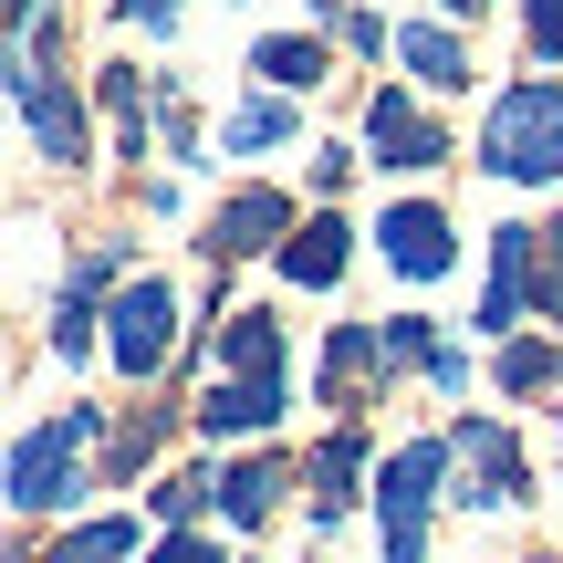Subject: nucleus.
Segmentation results:
<instances>
[{
  "label": "nucleus",
  "mask_w": 563,
  "mask_h": 563,
  "mask_svg": "<svg viewBox=\"0 0 563 563\" xmlns=\"http://www.w3.org/2000/svg\"><path fill=\"white\" fill-rule=\"evenodd\" d=\"M272 418H282V376H209V397H199L209 439H262Z\"/></svg>",
  "instance_id": "9d476101"
},
{
  "label": "nucleus",
  "mask_w": 563,
  "mask_h": 563,
  "mask_svg": "<svg viewBox=\"0 0 563 563\" xmlns=\"http://www.w3.org/2000/svg\"><path fill=\"white\" fill-rule=\"evenodd\" d=\"M439 11H449V21H481V0H439Z\"/></svg>",
  "instance_id": "cd10ccee"
},
{
  "label": "nucleus",
  "mask_w": 563,
  "mask_h": 563,
  "mask_svg": "<svg viewBox=\"0 0 563 563\" xmlns=\"http://www.w3.org/2000/svg\"><path fill=\"white\" fill-rule=\"evenodd\" d=\"M334 32H344V42H355V53H386V42H397V32H386V21H365V11H344V21H334Z\"/></svg>",
  "instance_id": "bb28decb"
},
{
  "label": "nucleus",
  "mask_w": 563,
  "mask_h": 563,
  "mask_svg": "<svg viewBox=\"0 0 563 563\" xmlns=\"http://www.w3.org/2000/svg\"><path fill=\"white\" fill-rule=\"evenodd\" d=\"M104 104H115L125 146H136V157H146V84H136V63H104Z\"/></svg>",
  "instance_id": "412c9836"
},
{
  "label": "nucleus",
  "mask_w": 563,
  "mask_h": 563,
  "mask_svg": "<svg viewBox=\"0 0 563 563\" xmlns=\"http://www.w3.org/2000/svg\"><path fill=\"white\" fill-rule=\"evenodd\" d=\"M251 74H262V84H282V95H313V84H323V42H292V32H272L262 53H251Z\"/></svg>",
  "instance_id": "dca6fc26"
},
{
  "label": "nucleus",
  "mask_w": 563,
  "mask_h": 563,
  "mask_svg": "<svg viewBox=\"0 0 563 563\" xmlns=\"http://www.w3.org/2000/svg\"><path fill=\"white\" fill-rule=\"evenodd\" d=\"M220 365L230 376H282V323L272 313H230L220 323Z\"/></svg>",
  "instance_id": "2eb2a0df"
},
{
  "label": "nucleus",
  "mask_w": 563,
  "mask_h": 563,
  "mask_svg": "<svg viewBox=\"0 0 563 563\" xmlns=\"http://www.w3.org/2000/svg\"><path fill=\"white\" fill-rule=\"evenodd\" d=\"M397 53H407V74H418V84H439V95H460V84H470V42L449 32V21H407V32H397Z\"/></svg>",
  "instance_id": "ddd939ff"
},
{
  "label": "nucleus",
  "mask_w": 563,
  "mask_h": 563,
  "mask_svg": "<svg viewBox=\"0 0 563 563\" xmlns=\"http://www.w3.org/2000/svg\"><path fill=\"white\" fill-rule=\"evenodd\" d=\"M11 95H21V115H32V146H42V157H53V167H84V104L53 84V63H21Z\"/></svg>",
  "instance_id": "39448f33"
},
{
  "label": "nucleus",
  "mask_w": 563,
  "mask_h": 563,
  "mask_svg": "<svg viewBox=\"0 0 563 563\" xmlns=\"http://www.w3.org/2000/svg\"><path fill=\"white\" fill-rule=\"evenodd\" d=\"M167 344H178V292H167L157 272H136L115 302H104V355H115L125 376H157Z\"/></svg>",
  "instance_id": "20e7f679"
},
{
  "label": "nucleus",
  "mask_w": 563,
  "mask_h": 563,
  "mask_svg": "<svg viewBox=\"0 0 563 563\" xmlns=\"http://www.w3.org/2000/svg\"><path fill=\"white\" fill-rule=\"evenodd\" d=\"M386 334V365H439V334H428V313H397V323H376Z\"/></svg>",
  "instance_id": "4be33fe9"
},
{
  "label": "nucleus",
  "mask_w": 563,
  "mask_h": 563,
  "mask_svg": "<svg viewBox=\"0 0 563 563\" xmlns=\"http://www.w3.org/2000/svg\"><path fill=\"white\" fill-rule=\"evenodd\" d=\"M376 251H386L407 282H439L449 262H460V241H449V209H428V199L386 209V220H376Z\"/></svg>",
  "instance_id": "423d86ee"
},
{
  "label": "nucleus",
  "mask_w": 563,
  "mask_h": 563,
  "mask_svg": "<svg viewBox=\"0 0 563 563\" xmlns=\"http://www.w3.org/2000/svg\"><path fill=\"white\" fill-rule=\"evenodd\" d=\"M543 241H553V262H543V272H563V220H553V230H543Z\"/></svg>",
  "instance_id": "c85d7f7f"
},
{
  "label": "nucleus",
  "mask_w": 563,
  "mask_h": 563,
  "mask_svg": "<svg viewBox=\"0 0 563 563\" xmlns=\"http://www.w3.org/2000/svg\"><path fill=\"white\" fill-rule=\"evenodd\" d=\"M282 230H292V199H282V188H241V199L209 220V262H241V251L282 241Z\"/></svg>",
  "instance_id": "9b49d317"
},
{
  "label": "nucleus",
  "mask_w": 563,
  "mask_h": 563,
  "mask_svg": "<svg viewBox=\"0 0 563 563\" xmlns=\"http://www.w3.org/2000/svg\"><path fill=\"white\" fill-rule=\"evenodd\" d=\"M532 241L543 230H490V292H481V334H511L522 323V302H532Z\"/></svg>",
  "instance_id": "1a4fd4ad"
},
{
  "label": "nucleus",
  "mask_w": 563,
  "mask_h": 563,
  "mask_svg": "<svg viewBox=\"0 0 563 563\" xmlns=\"http://www.w3.org/2000/svg\"><path fill=\"white\" fill-rule=\"evenodd\" d=\"M115 553H136V522L125 511H104V522H84V532H63L42 563H115Z\"/></svg>",
  "instance_id": "6ab92c4d"
},
{
  "label": "nucleus",
  "mask_w": 563,
  "mask_h": 563,
  "mask_svg": "<svg viewBox=\"0 0 563 563\" xmlns=\"http://www.w3.org/2000/svg\"><path fill=\"white\" fill-rule=\"evenodd\" d=\"M365 146H376L386 167H439V157H449L439 115H428V104H407V95H376V104H365Z\"/></svg>",
  "instance_id": "0eeeda50"
},
{
  "label": "nucleus",
  "mask_w": 563,
  "mask_h": 563,
  "mask_svg": "<svg viewBox=\"0 0 563 563\" xmlns=\"http://www.w3.org/2000/svg\"><path fill=\"white\" fill-rule=\"evenodd\" d=\"M365 365H386V334H376V323H344V334L323 344V397H355Z\"/></svg>",
  "instance_id": "a211bd4d"
},
{
  "label": "nucleus",
  "mask_w": 563,
  "mask_h": 563,
  "mask_svg": "<svg viewBox=\"0 0 563 563\" xmlns=\"http://www.w3.org/2000/svg\"><path fill=\"white\" fill-rule=\"evenodd\" d=\"M481 167H490V178H511V188H553V178H563V84H553V74L511 84V95L490 104Z\"/></svg>",
  "instance_id": "f257e3e1"
},
{
  "label": "nucleus",
  "mask_w": 563,
  "mask_h": 563,
  "mask_svg": "<svg viewBox=\"0 0 563 563\" xmlns=\"http://www.w3.org/2000/svg\"><path fill=\"white\" fill-rule=\"evenodd\" d=\"M449 460H460V439H418L386 460L376 481V511H386V563H428V501H439Z\"/></svg>",
  "instance_id": "f03ea898"
},
{
  "label": "nucleus",
  "mask_w": 563,
  "mask_h": 563,
  "mask_svg": "<svg viewBox=\"0 0 563 563\" xmlns=\"http://www.w3.org/2000/svg\"><path fill=\"white\" fill-rule=\"evenodd\" d=\"M522 32H532V53H553V63H563V0H532Z\"/></svg>",
  "instance_id": "393cba45"
},
{
  "label": "nucleus",
  "mask_w": 563,
  "mask_h": 563,
  "mask_svg": "<svg viewBox=\"0 0 563 563\" xmlns=\"http://www.w3.org/2000/svg\"><path fill=\"white\" fill-rule=\"evenodd\" d=\"M157 563H220V543H209V532H167Z\"/></svg>",
  "instance_id": "a878e982"
},
{
  "label": "nucleus",
  "mask_w": 563,
  "mask_h": 563,
  "mask_svg": "<svg viewBox=\"0 0 563 563\" xmlns=\"http://www.w3.org/2000/svg\"><path fill=\"white\" fill-rule=\"evenodd\" d=\"M95 428H104L95 407H63L53 428H32V439L11 449V511H63V501H74V490H84L74 481V449L95 439Z\"/></svg>",
  "instance_id": "7ed1b4c3"
},
{
  "label": "nucleus",
  "mask_w": 563,
  "mask_h": 563,
  "mask_svg": "<svg viewBox=\"0 0 563 563\" xmlns=\"http://www.w3.org/2000/svg\"><path fill=\"white\" fill-rule=\"evenodd\" d=\"M355 470H365V428L344 418L334 439L313 449V511H323V522H344V511H355Z\"/></svg>",
  "instance_id": "4468645a"
},
{
  "label": "nucleus",
  "mask_w": 563,
  "mask_h": 563,
  "mask_svg": "<svg viewBox=\"0 0 563 563\" xmlns=\"http://www.w3.org/2000/svg\"><path fill=\"white\" fill-rule=\"evenodd\" d=\"M344 241H355L344 220H302L292 241H282V282H302V292H334V282H344Z\"/></svg>",
  "instance_id": "f8f14e48"
},
{
  "label": "nucleus",
  "mask_w": 563,
  "mask_h": 563,
  "mask_svg": "<svg viewBox=\"0 0 563 563\" xmlns=\"http://www.w3.org/2000/svg\"><path fill=\"white\" fill-rule=\"evenodd\" d=\"M543 376H563V365L543 355V344H511V355H501V386H511V397H532Z\"/></svg>",
  "instance_id": "b1692460"
},
{
  "label": "nucleus",
  "mask_w": 563,
  "mask_h": 563,
  "mask_svg": "<svg viewBox=\"0 0 563 563\" xmlns=\"http://www.w3.org/2000/svg\"><path fill=\"white\" fill-rule=\"evenodd\" d=\"M209 490H220L209 470H167V481H157V511H167V522H199V501H209Z\"/></svg>",
  "instance_id": "5701e85b"
},
{
  "label": "nucleus",
  "mask_w": 563,
  "mask_h": 563,
  "mask_svg": "<svg viewBox=\"0 0 563 563\" xmlns=\"http://www.w3.org/2000/svg\"><path fill=\"white\" fill-rule=\"evenodd\" d=\"M282 136H292V104H272V95H251L241 115L220 125V146H230V157H251V146H282Z\"/></svg>",
  "instance_id": "aec40b11"
},
{
  "label": "nucleus",
  "mask_w": 563,
  "mask_h": 563,
  "mask_svg": "<svg viewBox=\"0 0 563 563\" xmlns=\"http://www.w3.org/2000/svg\"><path fill=\"white\" fill-rule=\"evenodd\" d=\"M272 501H282V460L220 470V511H230V522H272Z\"/></svg>",
  "instance_id": "f3484780"
},
{
  "label": "nucleus",
  "mask_w": 563,
  "mask_h": 563,
  "mask_svg": "<svg viewBox=\"0 0 563 563\" xmlns=\"http://www.w3.org/2000/svg\"><path fill=\"white\" fill-rule=\"evenodd\" d=\"M460 460H470V481H481V490H470L481 511H511V501L532 490V470H522V449H511V428H490V418L460 428Z\"/></svg>",
  "instance_id": "6e6552de"
}]
</instances>
